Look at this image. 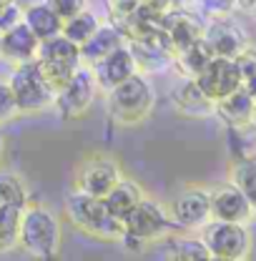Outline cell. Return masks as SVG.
Returning a JSON list of instances; mask_svg holds the SVG:
<instances>
[{"mask_svg": "<svg viewBox=\"0 0 256 261\" xmlns=\"http://www.w3.org/2000/svg\"><path fill=\"white\" fill-rule=\"evenodd\" d=\"M65 216L78 231L100 241H121L126 233L123 219L113 216L100 196H91L78 189L65 196Z\"/></svg>", "mask_w": 256, "mask_h": 261, "instance_id": "obj_1", "label": "cell"}, {"mask_svg": "<svg viewBox=\"0 0 256 261\" xmlns=\"http://www.w3.org/2000/svg\"><path fill=\"white\" fill-rule=\"evenodd\" d=\"M18 246L33 259H56L61 254V221L43 203H25L20 216Z\"/></svg>", "mask_w": 256, "mask_h": 261, "instance_id": "obj_2", "label": "cell"}, {"mask_svg": "<svg viewBox=\"0 0 256 261\" xmlns=\"http://www.w3.org/2000/svg\"><path fill=\"white\" fill-rule=\"evenodd\" d=\"M106 96H108V116L118 126L141 123L143 118H148V113L156 106V91L146 78V73L141 70L126 78L123 83H118L116 88H111Z\"/></svg>", "mask_w": 256, "mask_h": 261, "instance_id": "obj_3", "label": "cell"}, {"mask_svg": "<svg viewBox=\"0 0 256 261\" xmlns=\"http://www.w3.org/2000/svg\"><path fill=\"white\" fill-rule=\"evenodd\" d=\"M8 86L13 91L18 113H43V111L53 108L56 91L48 86V81L43 78L35 61L13 65V70L8 75Z\"/></svg>", "mask_w": 256, "mask_h": 261, "instance_id": "obj_4", "label": "cell"}, {"mask_svg": "<svg viewBox=\"0 0 256 261\" xmlns=\"http://www.w3.org/2000/svg\"><path fill=\"white\" fill-rule=\"evenodd\" d=\"M35 63L40 68L43 78L48 81V86L53 91H58L65 81L78 70V65L83 61H81V48L73 40H68L63 33H58L53 38L40 40Z\"/></svg>", "mask_w": 256, "mask_h": 261, "instance_id": "obj_5", "label": "cell"}, {"mask_svg": "<svg viewBox=\"0 0 256 261\" xmlns=\"http://www.w3.org/2000/svg\"><path fill=\"white\" fill-rule=\"evenodd\" d=\"M201 241L206 244L211 259L216 261H241L251 251V233L246 224L219 221L211 219L201 226Z\"/></svg>", "mask_w": 256, "mask_h": 261, "instance_id": "obj_6", "label": "cell"}, {"mask_svg": "<svg viewBox=\"0 0 256 261\" xmlns=\"http://www.w3.org/2000/svg\"><path fill=\"white\" fill-rule=\"evenodd\" d=\"M98 83L93 78V70L91 65L81 63L78 70L65 81L63 86L56 91V100H53V108L58 111V116L63 121H75L81 116H86L93 103L98 98Z\"/></svg>", "mask_w": 256, "mask_h": 261, "instance_id": "obj_7", "label": "cell"}, {"mask_svg": "<svg viewBox=\"0 0 256 261\" xmlns=\"http://www.w3.org/2000/svg\"><path fill=\"white\" fill-rule=\"evenodd\" d=\"M123 226H126L128 236L138 239L141 244L161 241L163 236H168L171 231H176L171 216H168V208H163L159 201L146 198V196L126 214Z\"/></svg>", "mask_w": 256, "mask_h": 261, "instance_id": "obj_8", "label": "cell"}, {"mask_svg": "<svg viewBox=\"0 0 256 261\" xmlns=\"http://www.w3.org/2000/svg\"><path fill=\"white\" fill-rule=\"evenodd\" d=\"M121 178H123V173H121L118 161L111 156H103V153H93V156L83 159L75 168V189L91 196H100V198Z\"/></svg>", "mask_w": 256, "mask_h": 261, "instance_id": "obj_9", "label": "cell"}, {"mask_svg": "<svg viewBox=\"0 0 256 261\" xmlns=\"http://www.w3.org/2000/svg\"><path fill=\"white\" fill-rule=\"evenodd\" d=\"M168 216L173 221V226L181 231H196L203 224L211 221V203H209V191L189 186L181 194L173 196V201L168 203Z\"/></svg>", "mask_w": 256, "mask_h": 261, "instance_id": "obj_10", "label": "cell"}, {"mask_svg": "<svg viewBox=\"0 0 256 261\" xmlns=\"http://www.w3.org/2000/svg\"><path fill=\"white\" fill-rule=\"evenodd\" d=\"M203 28H206V20L193 8L173 5L161 15V31H163L173 53L196 43L198 38H203Z\"/></svg>", "mask_w": 256, "mask_h": 261, "instance_id": "obj_11", "label": "cell"}, {"mask_svg": "<svg viewBox=\"0 0 256 261\" xmlns=\"http://www.w3.org/2000/svg\"><path fill=\"white\" fill-rule=\"evenodd\" d=\"M126 45L131 48L141 73H163V70L173 68V50L161 28L146 33L141 38H131L126 40Z\"/></svg>", "mask_w": 256, "mask_h": 261, "instance_id": "obj_12", "label": "cell"}, {"mask_svg": "<svg viewBox=\"0 0 256 261\" xmlns=\"http://www.w3.org/2000/svg\"><path fill=\"white\" fill-rule=\"evenodd\" d=\"M203 40H206V45L211 48L214 56H224V58H234L241 48L249 45V35L244 31V25L239 20H234L231 15L206 20Z\"/></svg>", "mask_w": 256, "mask_h": 261, "instance_id": "obj_13", "label": "cell"}, {"mask_svg": "<svg viewBox=\"0 0 256 261\" xmlns=\"http://www.w3.org/2000/svg\"><path fill=\"white\" fill-rule=\"evenodd\" d=\"M91 70H93L98 88L103 93H108L111 88L123 83L133 73H138V65H136V58H133L131 48L123 43V45L113 48L111 53H106L103 58H98L96 63H91Z\"/></svg>", "mask_w": 256, "mask_h": 261, "instance_id": "obj_14", "label": "cell"}, {"mask_svg": "<svg viewBox=\"0 0 256 261\" xmlns=\"http://www.w3.org/2000/svg\"><path fill=\"white\" fill-rule=\"evenodd\" d=\"M209 203H211V219L219 221H236V224H249L254 221V206L249 198L241 194L234 184H224L209 191Z\"/></svg>", "mask_w": 256, "mask_h": 261, "instance_id": "obj_15", "label": "cell"}, {"mask_svg": "<svg viewBox=\"0 0 256 261\" xmlns=\"http://www.w3.org/2000/svg\"><path fill=\"white\" fill-rule=\"evenodd\" d=\"M196 83L201 86V91L211 100H219V98H224L226 93H231V91H236L241 86V75L236 70L234 58L214 56L206 63V68L196 75Z\"/></svg>", "mask_w": 256, "mask_h": 261, "instance_id": "obj_16", "label": "cell"}, {"mask_svg": "<svg viewBox=\"0 0 256 261\" xmlns=\"http://www.w3.org/2000/svg\"><path fill=\"white\" fill-rule=\"evenodd\" d=\"M171 103L178 116L186 118H209L216 113V100L206 96L196 78H184L173 91H171Z\"/></svg>", "mask_w": 256, "mask_h": 261, "instance_id": "obj_17", "label": "cell"}, {"mask_svg": "<svg viewBox=\"0 0 256 261\" xmlns=\"http://www.w3.org/2000/svg\"><path fill=\"white\" fill-rule=\"evenodd\" d=\"M38 45H40V40L35 38V33L23 20H18L15 25L0 33V58L10 61L13 65L35 61Z\"/></svg>", "mask_w": 256, "mask_h": 261, "instance_id": "obj_18", "label": "cell"}, {"mask_svg": "<svg viewBox=\"0 0 256 261\" xmlns=\"http://www.w3.org/2000/svg\"><path fill=\"white\" fill-rule=\"evenodd\" d=\"M159 259H171V261H209L211 254L206 249V244L201 241V236H189V233H176L173 231L168 236L161 239L159 246Z\"/></svg>", "mask_w": 256, "mask_h": 261, "instance_id": "obj_19", "label": "cell"}, {"mask_svg": "<svg viewBox=\"0 0 256 261\" xmlns=\"http://www.w3.org/2000/svg\"><path fill=\"white\" fill-rule=\"evenodd\" d=\"M254 106L256 100L249 96V91L244 86H239L236 91H231L216 100V116L226 126H244V123H251Z\"/></svg>", "mask_w": 256, "mask_h": 261, "instance_id": "obj_20", "label": "cell"}, {"mask_svg": "<svg viewBox=\"0 0 256 261\" xmlns=\"http://www.w3.org/2000/svg\"><path fill=\"white\" fill-rule=\"evenodd\" d=\"M123 43H126V38H123L121 28H118L113 20L100 23L96 28V33L81 45V61L86 65L96 63L98 58H103L106 53H111L113 48H118V45H123Z\"/></svg>", "mask_w": 256, "mask_h": 261, "instance_id": "obj_21", "label": "cell"}, {"mask_svg": "<svg viewBox=\"0 0 256 261\" xmlns=\"http://www.w3.org/2000/svg\"><path fill=\"white\" fill-rule=\"evenodd\" d=\"M23 23L35 33L38 40L53 38V35H58V33L63 31V20H61V18L56 15V10H50L43 0L23 10Z\"/></svg>", "mask_w": 256, "mask_h": 261, "instance_id": "obj_22", "label": "cell"}, {"mask_svg": "<svg viewBox=\"0 0 256 261\" xmlns=\"http://www.w3.org/2000/svg\"><path fill=\"white\" fill-rule=\"evenodd\" d=\"M214 58V53H211V48L206 45V40L203 38H198L196 43L191 45H186V48H181V50H176L173 53V68L184 75V78H196L206 63Z\"/></svg>", "mask_w": 256, "mask_h": 261, "instance_id": "obj_23", "label": "cell"}, {"mask_svg": "<svg viewBox=\"0 0 256 261\" xmlns=\"http://www.w3.org/2000/svg\"><path fill=\"white\" fill-rule=\"evenodd\" d=\"M143 189L136 184V181H128V178H121L108 194L103 196V201H106V206H108V211L113 214V216H118V219H126V214L143 198Z\"/></svg>", "mask_w": 256, "mask_h": 261, "instance_id": "obj_24", "label": "cell"}, {"mask_svg": "<svg viewBox=\"0 0 256 261\" xmlns=\"http://www.w3.org/2000/svg\"><path fill=\"white\" fill-rule=\"evenodd\" d=\"M100 25V20H98V15L93 13V10H88V8H83L81 13H75L73 18H68V20H63V35L68 38V40H73L78 48L96 33V28Z\"/></svg>", "mask_w": 256, "mask_h": 261, "instance_id": "obj_25", "label": "cell"}, {"mask_svg": "<svg viewBox=\"0 0 256 261\" xmlns=\"http://www.w3.org/2000/svg\"><path fill=\"white\" fill-rule=\"evenodd\" d=\"M231 184L236 189H241V194L249 198L256 216V156H251V159H236L231 163Z\"/></svg>", "mask_w": 256, "mask_h": 261, "instance_id": "obj_26", "label": "cell"}, {"mask_svg": "<svg viewBox=\"0 0 256 261\" xmlns=\"http://www.w3.org/2000/svg\"><path fill=\"white\" fill-rule=\"evenodd\" d=\"M31 201L25 181L15 171H0V206H25Z\"/></svg>", "mask_w": 256, "mask_h": 261, "instance_id": "obj_27", "label": "cell"}, {"mask_svg": "<svg viewBox=\"0 0 256 261\" xmlns=\"http://www.w3.org/2000/svg\"><path fill=\"white\" fill-rule=\"evenodd\" d=\"M20 206H0V251H13L20 233Z\"/></svg>", "mask_w": 256, "mask_h": 261, "instance_id": "obj_28", "label": "cell"}, {"mask_svg": "<svg viewBox=\"0 0 256 261\" xmlns=\"http://www.w3.org/2000/svg\"><path fill=\"white\" fill-rule=\"evenodd\" d=\"M228 146L236 159H251L256 151V126L254 123L228 126Z\"/></svg>", "mask_w": 256, "mask_h": 261, "instance_id": "obj_29", "label": "cell"}, {"mask_svg": "<svg viewBox=\"0 0 256 261\" xmlns=\"http://www.w3.org/2000/svg\"><path fill=\"white\" fill-rule=\"evenodd\" d=\"M191 8L203 20H211V18L231 15L236 10V0H193Z\"/></svg>", "mask_w": 256, "mask_h": 261, "instance_id": "obj_30", "label": "cell"}, {"mask_svg": "<svg viewBox=\"0 0 256 261\" xmlns=\"http://www.w3.org/2000/svg\"><path fill=\"white\" fill-rule=\"evenodd\" d=\"M234 63H236V70H239V75H241V83L256 73V48L249 43L246 48H241L236 56H234Z\"/></svg>", "mask_w": 256, "mask_h": 261, "instance_id": "obj_31", "label": "cell"}, {"mask_svg": "<svg viewBox=\"0 0 256 261\" xmlns=\"http://www.w3.org/2000/svg\"><path fill=\"white\" fill-rule=\"evenodd\" d=\"M50 10H56V15L61 18V20H68V18H73L75 13H81L83 8H88V3L86 0H43Z\"/></svg>", "mask_w": 256, "mask_h": 261, "instance_id": "obj_32", "label": "cell"}, {"mask_svg": "<svg viewBox=\"0 0 256 261\" xmlns=\"http://www.w3.org/2000/svg\"><path fill=\"white\" fill-rule=\"evenodd\" d=\"M18 116V106H15V98L13 91L8 86V81H0V126L8 123L10 118Z\"/></svg>", "mask_w": 256, "mask_h": 261, "instance_id": "obj_33", "label": "cell"}, {"mask_svg": "<svg viewBox=\"0 0 256 261\" xmlns=\"http://www.w3.org/2000/svg\"><path fill=\"white\" fill-rule=\"evenodd\" d=\"M18 20H23V10L18 8V3L15 0L0 3V33L8 31L10 25H15Z\"/></svg>", "mask_w": 256, "mask_h": 261, "instance_id": "obj_34", "label": "cell"}, {"mask_svg": "<svg viewBox=\"0 0 256 261\" xmlns=\"http://www.w3.org/2000/svg\"><path fill=\"white\" fill-rule=\"evenodd\" d=\"M136 5H138V0H106V8L111 13V20H118V18L128 15Z\"/></svg>", "mask_w": 256, "mask_h": 261, "instance_id": "obj_35", "label": "cell"}, {"mask_svg": "<svg viewBox=\"0 0 256 261\" xmlns=\"http://www.w3.org/2000/svg\"><path fill=\"white\" fill-rule=\"evenodd\" d=\"M241 86H244V88L249 91V96L256 100V73H251V75H249V78H246V81H244Z\"/></svg>", "mask_w": 256, "mask_h": 261, "instance_id": "obj_36", "label": "cell"}, {"mask_svg": "<svg viewBox=\"0 0 256 261\" xmlns=\"http://www.w3.org/2000/svg\"><path fill=\"white\" fill-rule=\"evenodd\" d=\"M256 5V0H236V8L239 10H251Z\"/></svg>", "mask_w": 256, "mask_h": 261, "instance_id": "obj_37", "label": "cell"}, {"mask_svg": "<svg viewBox=\"0 0 256 261\" xmlns=\"http://www.w3.org/2000/svg\"><path fill=\"white\" fill-rule=\"evenodd\" d=\"M15 3H18V8H20V10H25V8H31V5L40 3V0H15Z\"/></svg>", "mask_w": 256, "mask_h": 261, "instance_id": "obj_38", "label": "cell"}, {"mask_svg": "<svg viewBox=\"0 0 256 261\" xmlns=\"http://www.w3.org/2000/svg\"><path fill=\"white\" fill-rule=\"evenodd\" d=\"M173 5H181V8H191L193 0H173Z\"/></svg>", "mask_w": 256, "mask_h": 261, "instance_id": "obj_39", "label": "cell"}, {"mask_svg": "<svg viewBox=\"0 0 256 261\" xmlns=\"http://www.w3.org/2000/svg\"><path fill=\"white\" fill-rule=\"evenodd\" d=\"M3 151H5V138H3V130H0V159H3Z\"/></svg>", "mask_w": 256, "mask_h": 261, "instance_id": "obj_40", "label": "cell"}, {"mask_svg": "<svg viewBox=\"0 0 256 261\" xmlns=\"http://www.w3.org/2000/svg\"><path fill=\"white\" fill-rule=\"evenodd\" d=\"M251 123L256 126V106H254V116H251Z\"/></svg>", "mask_w": 256, "mask_h": 261, "instance_id": "obj_41", "label": "cell"}, {"mask_svg": "<svg viewBox=\"0 0 256 261\" xmlns=\"http://www.w3.org/2000/svg\"><path fill=\"white\" fill-rule=\"evenodd\" d=\"M249 13H251V15H254V20H256V5H254V8H251V10H249Z\"/></svg>", "mask_w": 256, "mask_h": 261, "instance_id": "obj_42", "label": "cell"}, {"mask_svg": "<svg viewBox=\"0 0 256 261\" xmlns=\"http://www.w3.org/2000/svg\"><path fill=\"white\" fill-rule=\"evenodd\" d=\"M0 3H8V0H0Z\"/></svg>", "mask_w": 256, "mask_h": 261, "instance_id": "obj_43", "label": "cell"}]
</instances>
